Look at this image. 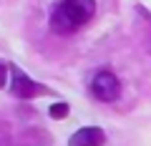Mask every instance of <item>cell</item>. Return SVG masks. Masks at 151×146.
I'll return each mask as SVG.
<instances>
[{
	"label": "cell",
	"instance_id": "obj_3",
	"mask_svg": "<svg viewBox=\"0 0 151 146\" xmlns=\"http://www.w3.org/2000/svg\"><path fill=\"white\" fill-rule=\"evenodd\" d=\"M103 141H106V134L98 126H86L68 139V146H103Z\"/></svg>",
	"mask_w": 151,
	"mask_h": 146
},
{
	"label": "cell",
	"instance_id": "obj_1",
	"mask_svg": "<svg viewBox=\"0 0 151 146\" xmlns=\"http://www.w3.org/2000/svg\"><path fill=\"white\" fill-rule=\"evenodd\" d=\"M96 13V0H63L50 15V28L58 35H70L83 28Z\"/></svg>",
	"mask_w": 151,
	"mask_h": 146
},
{
	"label": "cell",
	"instance_id": "obj_2",
	"mask_svg": "<svg viewBox=\"0 0 151 146\" xmlns=\"http://www.w3.org/2000/svg\"><path fill=\"white\" fill-rule=\"evenodd\" d=\"M91 93H93V98H96V101H101V103L116 101V98H119V93H121L119 76H116L113 70H108V68L98 70L96 76H93V81H91Z\"/></svg>",
	"mask_w": 151,
	"mask_h": 146
},
{
	"label": "cell",
	"instance_id": "obj_5",
	"mask_svg": "<svg viewBox=\"0 0 151 146\" xmlns=\"http://www.w3.org/2000/svg\"><path fill=\"white\" fill-rule=\"evenodd\" d=\"M68 103H53V106H50V116H53V119H65V116H68Z\"/></svg>",
	"mask_w": 151,
	"mask_h": 146
},
{
	"label": "cell",
	"instance_id": "obj_6",
	"mask_svg": "<svg viewBox=\"0 0 151 146\" xmlns=\"http://www.w3.org/2000/svg\"><path fill=\"white\" fill-rule=\"evenodd\" d=\"M0 146H10V139H8L3 131H0Z\"/></svg>",
	"mask_w": 151,
	"mask_h": 146
},
{
	"label": "cell",
	"instance_id": "obj_4",
	"mask_svg": "<svg viewBox=\"0 0 151 146\" xmlns=\"http://www.w3.org/2000/svg\"><path fill=\"white\" fill-rule=\"evenodd\" d=\"M10 91L15 93L18 98H33V96H38V93L43 91V88L38 86V83H33L28 76H23L20 70H13V86H10Z\"/></svg>",
	"mask_w": 151,
	"mask_h": 146
}]
</instances>
